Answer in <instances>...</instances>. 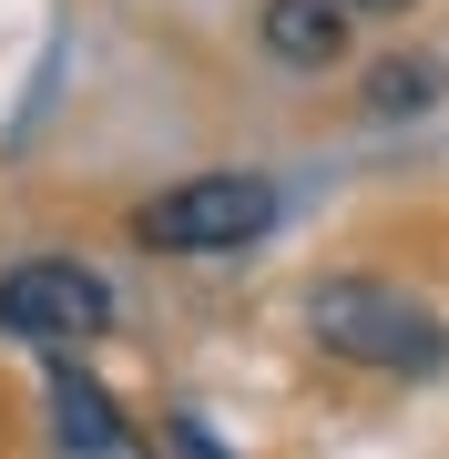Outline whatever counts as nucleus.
Listing matches in <instances>:
<instances>
[{
  "mask_svg": "<svg viewBox=\"0 0 449 459\" xmlns=\"http://www.w3.org/2000/svg\"><path fill=\"white\" fill-rule=\"evenodd\" d=\"M307 337L348 368H378V377H429L449 358V327L388 276H327L307 296Z\"/></svg>",
  "mask_w": 449,
  "mask_h": 459,
  "instance_id": "1",
  "label": "nucleus"
},
{
  "mask_svg": "<svg viewBox=\"0 0 449 459\" xmlns=\"http://www.w3.org/2000/svg\"><path fill=\"white\" fill-rule=\"evenodd\" d=\"M266 225H276V184L266 174H184V184L134 204V235L153 255H235Z\"/></svg>",
  "mask_w": 449,
  "mask_h": 459,
  "instance_id": "2",
  "label": "nucleus"
},
{
  "mask_svg": "<svg viewBox=\"0 0 449 459\" xmlns=\"http://www.w3.org/2000/svg\"><path fill=\"white\" fill-rule=\"evenodd\" d=\"M113 327V286L72 255H21L0 265V337L21 347H92Z\"/></svg>",
  "mask_w": 449,
  "mask_h": 459,
  "instance_id": "3",
  "label": "nucleus"
},
{
  "mask_svg": "<svg viewBox=\"0 0 449 459\" xmlns=\"http://www.w3.org/2000/svg\"><path fill=\"white\" fill-rule=\"evenodd\" d=\"M266 51L286 72H327L337 51H348V0H266Z\"/></svg>",
  "mask_w": 449,
  "mask_h": 459,
  "instance_id": "4",
  "label": "nucleus"
},
{
  "mask_svg": "<svg viewBox=\"0 0 449 459\" xmlns=\"http://www.w3.org/2000/svg\"><path fill=\"white\" fill-rule=\"evenodd\" d=\"M51 439H62V449H134L143 429L123 419L82 368H51Z\"/></svg>",
  "mask_w": 449,
  "mask_h": 459,
  "instance_id": "5",
  "label": "nucleus"
},
{
  "mask_svg": "<svg viewBox=\"0 0 449 459\" xmlns=\"http://www.w3.org/2000/svg\"><path fill=\"white\" fill-rule=\"evenodd\" d=\"M429 92H439L429 62H388V72H367V113H419Z\"/></svg>",
  "mask_w": 449,
  "mask_h": 459,
  "instance_id": "6",
  "label": "nucleus"
},
{
  "mask_svg": "<svg viewBox=\"0 0 449 459\" xmlns=\"http://www.w3.org/2000/svg\"><path fill=\"white\" fill-rule=\"evenodd\" d=\"M348 11H409V0H348Z\"/></svg>",
  "mask_w": 449,
  "mask_h": 459,
  "instance_id": "7",
  "label": "nucleus"
}]
</instances>
